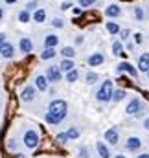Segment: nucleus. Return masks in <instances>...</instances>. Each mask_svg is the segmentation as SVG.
Returning a JSON list of instances; mask_svg holds the SVG:
<instances>
[{
	"label": "nucleus",
	"instance_id": "obj_27",
	"mask_svg": "<svg viewBox=\"0 0 149 158\" xmlns=\"http://www.w3.org/2000/svg\"><path fill=\"white\" fill-rule=\"evenodd\" d=\"M133 13H134V19H136V20H144V19H146V13H144L142 7H134Z\"/></svg>",
	"mask_w": 149,
	"mask_h": 158
},
{
	"label": "nucleus",
	"instance_id": "obj_22",
	"mask_svg": "<svg viewBox=\"0 0 149 158\" xmlns=\"http://www.w3.org/2000/svg\"><path fill=\"white\" fill-rule=\"evenodd\" d=\"M125 96H127V92H125L123 88H120V90H114V92H112V99H114V101H121Z\"/></svg>",
	"mask_w": 149,
	"mask_h": 158
},
{
	"label": "nucleus",
	"instance_id": "obj_14",
	"mask_svg": "<svg viewBox=\"0 0 149 158\" xmlns=\"http://www.w3.org/2000/svg\"><path fill=\"white\" fill-rule=\"evenodd\" d=\"M0 53H2V57H11L13 55V46L9 42H4L0 46Z\"/></svg>",
	"mask_w": 149,
	"mask_h": 158
},
{
	"label": "nucleus",
	"instance_id": "obj_2",
	"mask_svg": "<svg viewBox=\"0 0 149 158\" xmlns=\"http://www.w3.org/2000/svg\"><path fill=\"white\" fill-rule=\"evenodd\" d=\"M112 92H114V90H112V81L107 79V81L100 86V90L96 92V99L101 101V103H107V101L112 99Z\"/></svg>",
	"mask_w": 149,
	"mask_h": 158
},
{
	"label": "nucleus",
	"instance_id": "obj_28",
	"mask_svg": "<svg viewBox=\"0 0 149 158\" xmlns=\"http://www.w3.org/2000/svg\"><path fill=\"white\" fill-rule=\"evenodd\" d=\"M40 57H42V59H52V57H55V50H53V48H46Z\"/></svg>",
	"mask_w": 149,
	"mask_h": 158
},
{
	"label": "nucleus",
	"instance_id": "obj_29",
	"mask_svg": "<svg viewBox=\"0 0 149 158\" xmlns=\"http://www.w3.org/2000/svg\"><path fill=\"white\" fill-rule=\"evenodd\" d=\"M68 140H70V138H68V134H66V132H61V134H57V142H59V143H66Z\"/></svg>",
	"mask_w": 149,
	"mask_h": 158
},
{
	"label": "nucleus",
	"instance_id": "obj_6",
	"mask_svg": "<svg viewBox=\"0 0 149 158\" xmlns=\"http://www.w3.org/2000/svg\"><path fill=\"white\" fill-rule=\"evenodd\" d=\"M46 79H48L50 83H57V81H61L59 66H50V68L46 70Z\"/></svg>",
	"mask_w": 149,
	"mask_h": 158
},
{
	"label": "nucleus",
	"instance_id": "obj_10",
	"mask_svg": "<svg viewBox=\"0 0 149 158\" xmlns=\"http://www.w3.org/2000/svg\"><path fill=\"white\" fill-rule=\"evenodd\" d=\"M20 98H22V101H32L33 98H35V88L33 86H26L24 90H22V94H20Z\"/></svg>",
	"mask_w": 149,
	"mask_h": 158
},
{
	"label": "nucleus",
	"instance_id": "obj_39",
	"mask_svg": "<svg viewBox=\"0 0 149 158\" xmlns=\"http://www.w3.org/2000/svg\"><path fill=\"white\" fill-rule=\"evenodd\" d=\"M136 158H149V153H142V155H138Z\"/></svg>",
	"mask_w": 149,
	"mask_h": 158
},
{
	"label": "nucleus",
	"instance_id": "obj_42",
	"mask_svg": "<svg viewBox=\"0 0 149 158\" xmlns=\"http://www.w3.org/2000/svg\"><path fill=\"white\" fill-rule=\"evenodd\" d=\"M0 19H2V7H0Z\"/></svg>",
	"mask_w": 149,
	"mask_h": 158
},
{
	"label": "nucleus",
	"instance_id": "obj_5",
	"mask_svg": "<svg viewBox=\"0 0 149 158\" xmlns=\"http://www.w3.org/2000/svg\"><path fill=\"white\" fill-rule=\"evenodd\" d=\"M140 147H142V140H140L138 136L127 138V142H125V149H127V151H138Z\"/></svg>",
	"mask_w": 149,
	"mask_h": 158
},
{
	"label": "nucleus",
	"instance_id": "obj_31",
	"mask_svg": "<svg viewBox=\"0 0 149 158\" xmlns=\"http://www.w3.org/2000/svg\"><path fill=\"white\" fill-rule=\"evenodd\" d=\"M96 0H79V6L81 7H88V6H92Z\"/></svg>",
	"mask_w": 149,
	"mask_h": 158
},
{
	"label": "nucleus",
	"instance_id": "obj_38",
	"mask_svg": "<svg viewBox=\"0 0 149 158\" xmlns=\"http://www.w3.org/2000/svg\"><path fill=\"white\" fill-rule=\"evenodd\" d=\"M61 7H63V9H68V7H70V2H63V6H61Z\"/></svg>",
	"mask_w": 149,
	"mask_h": 158
},
{
	"label": "nucleus",
	"instance_id": "obj_25",
	"mask_svg": "<svg viewBox=\"0 0 149 158\" xmlns=\"http://www.w3.org/2000/svg\"><path fill=\"white\" fill-rule=\"evenodd\" d=\"M66 134H68L70 140H77V138H79V129H77V127H70Z\"/></svg>",
	"mask_w": 149,
	"mask_h": 158
},
{
	"label": "nucleus",
	"instance_id": "obj_19",
	"mask_svg": "<svg viewBox=\"0 0 149 158\" xmlns=\"http://www.w3.org/2000/svg\"><path fill=\"white\" fill-rule=\"evenodd\" d=\"M112 53L114 55H120V57H123L125 53H123V46H121V42L120 40H116L114 44H112Z\"/></svg>",
	"mask_w": 149,
	"mask_h": 158
},
{
	"label": "nucleus",
	"instance_id": "obj_18",
	"mask_svg": "<svg viewBox=\"0 0 149 158\" xmlns=\"http://www.w3.org/2000/svg\"><path fill=\"white\" fill-rule=\"evenodd\" d=\"M20 52H22V53H30V52H32V40L30 39H20Z\"/></svg>",
	"mask_w": 149,
	"mask_h": 158
},
{
	"label": "nucleus",
	"instance_id": "obj_32",
	"mask_svg": "<svg viewBox=\"0 0 149 158\" xmlns=\"http://www.w3.org/2000/svg\"><path fill=\"white\" fill-rule=\"evenodd\" d=\"M79 156L87 158V156H88V149H87V147H81V149H79Z\"/></svg>",
	"mask_w": 149,
	"mask_h": 158
},
{
	"label": "nucleus",
	"instance_id": "obj_34",
	"mask_svg": "<svg viewBox=\"0 0 149 158\" xmlns=\"http://www.w3.org/2000/svg\"><path fill=\"white\" fill-rule=\"evenodd\" d=\"M129 35H131V31H129V30H121V31H120V37H121V39H123V40L127 39Z\"/></svg>",
	"mask_w": 149,
	"mask_h": 158
},
{
	"label": "nucleus",
	"instance_id": "obj_24",
	"mask_svg": "<svg viewBox=\"0 0 149 158\" xmlns=\"http://www.w3.org/2000/svg\"><path fill=\"white\" fill-rule=\"evenodd\" d=\"M85 81H87L88 85H94V83L98 81V74H96V72H88V74L85 76Z\"/></svg>",
	"mask_w": 149,
	"mask_h": 158
},
{
	"label": "nucleus",
	"instance_id": "obj_13",
	"mask_svg": "<svg viewBox=\"0 0 149 158\" xmlns=\"http://www.w3.org/2000/svg\"><path fill=\"white\" fill-rule=\"evenodd\" d=\"M105 15H107V17H111V19H112V17H120V15H121V9H120L116 4H111V6L105 9Z\"/></svg>",
	"mask_w": 149,
	"mask_h": 158
},
{
	"label": "nucleus",
	"instance_id": "obj_37",
	"mask_svg": "<svg viewBox=\"0 0 149 158\" xmlns=\"http://www.w3.org/2000/svg\"><path fill=\"white\" fill-rule=\"evenodd\" d=\"M4 42H6V35H4V33H0V46H2Z\"/></svg>",
	"mask_w": 149,
	"mask_h": 158
},
{
	"label": "nucleus",
	"instance_id": "obj_21",
	"mask_svg": "<svg viewBox=\"0 0 149 158\" xmlns=\"http://www.w3.org/2000/svg\"><path fill=\"white\" fill-rule=\"evenodd\" d=\"M61 53H63V57H65V59H72V57L75 55V50L72 48V46H65Z\"/></svg>",
	"mask_w": 149,
	"mask_h": 158
},
{
	"label": "nucleus",
	"instance_id": "obj_40",
	"mask_svg": "<svg viewBox=\"0 0 149 158\" xmlns=\"http://www.w3.org/2000/svg\"><path fill=\"white\" fill-rule=\"evenodd\" d=\"M144 127H146V129H149V118L144 119Z\"/></svg>",
	"mask_w": 149,
	"mask_h": 158
},
{
	"label": "nucleus",
	"instance_id": "obj_26",
	"mask_svg": "<svg viewBox=\"0 0 149 158\" xmlns=\"http://www.w3.org/2000/svg\"><path fill=\"white\" fill-rule=\"evenodd\" d=\"M77 79H79V72H77V70H72V72H68V74H66V81H68V83H74V81H77Z\"/></svg>",
	"mask_w": 149,
	"mask_h": 158
},
{
	"label": "nucleus",
	"instance_id": "obj_17",
	"mask_svg": "<svg viewBox=\"0 0 149 158\" xmlns=\"http://www.w3.org/2000/svg\"><path fill=\"white\" fill-rule=\"evenodd\" d=\"M107 31H109L111 35H116V33H120V31H121V30H120V24H118V22H114V20L107 22Z\"/></svg>",
	"mask_w": 149,
	"mask_h": 158
},
{
	"label": "nucleus",
	"instance_id": "obj_4",
	"mask_svg": "<svg viewBox=\"0 0 149 158\" xmlns=\"http://www.w3.org/2000/svg\"><path fill=\"white\" fill-rule=\"evenodd\" d=\"M140 110H142V101H140L138 98L131 99V101H129V105H127V109H125V112H127L129 116H134V114H138Z\"/></svg>",
	"mask_w": 149,
	"mask_h": 158
},
{
	"label": "nucleus",
	"instance_id": "obj_9",
	"mask_svg": "<svg viewBox=\"0 0 149 158\" xmlns=\"http://www.w3.org/2000/svg\"><path fill=\"white\" fill-rule=\"evenodd\" d=\"M138 70L140 72H149V53H142L138 57Z\"/></svg>",
	"mask_w": 149,
	"mask_h": 158
},
{
	"label": "nucleus",
	"instance_id": "obj_35",
	"mask_svg": "<svg viewBox=\"0 0 149 158\" xmlns=\"http://www.w3.org/2000/svg\"><path fill=\"white\" fill-rule=\"evenodd\" d=\"M134 42H136V44L142 42V33H134Z\"/></svg>",
	"mask_w": 149,
	"mask_h": 158
},
{
	"label": "nucleus",
	"instance_id": "obj_8",
	"mask_svg": "<svg viewBox=\"0 0 149 158\" xmlns=\"http://www.w3.org/2000/svg\"><path fill=\"white\" fill-rule=\"evenodd\" d=\"M105 140L111 143V145H116L118 142H120V134H118V129H109V131H105Z\"/></svg>",
	"mask_w": 149,
	"mask_h": 158
},
{
	"label": "nucleus",
	"instance_id": "obj_36",
	"mask_svg": "<svg viewBox=\"0 0 149 158\" xmlns=\"http://www.w3.org/2000/svg\"><path fill=\"white\" fill-rule=\"evenodd\" d=\"M7 147H9V149H17V142H15V140H9Z\"/></svg>",
	"mask_w": 149,
	"mask_h": 158
},
{
	"label": "nucleus",
	"instance_id": "obj_12",
	"mask_svg": "<svg viewBox=\"0 0 149 158\" xmlns=\"http://www.w3.org/2000/svg\"><path fill=\"white\" fill-rule=\"evenodd\" d=\"M103 61H105V57L101 53H92L88 57V64L90 66H100V64H103Z\"/></svg>",
	"mask_w": 149,
	"mask_h": 158
},
{
	"label": "nucleus",
	"instance_id": "obj_3",
	"mask_svg": "<svg viewBox=\"0 0 149 158\" xmlns=\"http://www.w3.org/2000/svg\"><path fill=\"white\" fill-rule=\"evenodd\" d=\"M24 145L28 147V149H35L39 143V134L37 131H33V129H30V131H26V134H24Z\"/></svg>",
	"mask_w": 149,
	"mask_h": 158
},
{
	"label": "nucleus",
	"instance_id": "obj_43",
	"mask_svg": "<svg viewBox=\"0 0 149 158\" xmlns=\"http://www.w3.org/2000/svg\"><path fill=\"white\" fill-rule=\"evenodd\" d=\"M147 77H149V72H147Z\"/></svg>",
	"mask_w": 149,
	"mask_h": 158
},
{
	"label": "nucleus",
	"instance_id": "obj_1",
	"mask_svg": "<svg viewBox=\"0 0 149 158\" xmlns=\"http://www.w3.org/2000/svg\"><path fill=\"white\" fill-rule=\"evenodd\" d=\"M66 109H68L66 101H63V99H53V101L50 103V107H48L46 121L52 123V125H57L61 119L66 116Z\"/></svg>",
	"mask_w": 149,
	"mask_h": 158
},
{
	"label": "nucleus",
	"instance_id": "obj_7",
	"mask_svg": "<svg viewBox=\"0 0 149 158\" xmlns=\"http://www.w3.org/2000/svg\"><path fill=\"white\" fill-rule=\"evenodd\" d=\"M118 72H127V74H129V76H133V77H136V76H138L136 68H134L131 63H127V61H123V63H120V64H118Z\"/></svg>",
	"mask_w": 149,
	"mask_h": 158
},
{
	"label": "nucleus",
	"instance_id": "obj_20",
	"mask_svg": "<svg viewBox=\"0 0 149 158\" xmlns=\"http://www.w3.org/2000/svg\"><path fill=\"white\" fill-rule=\"evenodd\" d=\"M57 42H59L57 35H46V39H44V44H46V48H53Z\"/></svg>",
	"mask_w": 149,
	"mask_h": 158
},
{
	"label": "nucleus",
	"instance_id": "obj_16",
	"mask_svg": "<svg viewBox=\"0 0 149 158\" xmlns=\"http://www.w3.org/2000/svg\"><path fill=\"white\" fill-rule=\"evenodd\" d=\"M35 85H37L39 90H46V88H48V79H46V76H37Z\"/></svg>",
	"mask_w": 149,
	"mask_h": 158
},
{
	"label": "nucleus",
	"instance_id": "obj_33",
	"mask_svg": "<svg viewBox=\"0 0 149 158\" xmlns=\"http://www.w3.org/2000/svg\"><path fill=\"white\" fill-rule=\"evenodd\" d=\"M52 26L61 28V26H63V20H61V19H53V20H52Z\"/></svg>",
	"mask_w": 149,
	"mask_h": 158
},
{
	"label": "nucleus",
	"instance_id": "obj_30",
	"mask_svg": "<svg viewBox=\"0 0 149 158\" xmlns=\"http://www.w3.org/2000/svg\"><path fill=\"white\" fill-rule=\"evenodd\" d=\"M19 19H20V22H28V20H30V13H28V11H20Z\"/></svg>",
	"mask_w": 149,
	"mask_h": 158
},
{
	"label": "nucleus",
	"instance_id": "obj_41",
	"mask_svg": "<svg viewBox=\"0 0 149 158\" xmlns=\"http://www.w3.org/2000/svg\"><path fill=\"white\" fill-rule=\"evenodd\" d=\"M114 158H125V156H123V155H116Z\"/></svg>",
	"mask_w": 149,
	"mask_h": 158
},
{
	"label": "nucleus",
	"instance_id": "obj_11",
	"mask_svg": "<svg viewBox=\"0 0 149 158\" xmlns=\"http://www.w3.org/2000/svg\"><path fill=\"white\" fill-rule=\"evenodd\" d=\"M96 149H98V155L101 158H111V151H109V147L103 142H98L96 143Z\"/></svg>",
	"mask_w": 149,
	"mask_h": 158
},
{
	"label": "nucleus",
	"instance_id": "obj_15",
	"mask_svg": "<svg viewBox=\"0 0 149 158\" xmlns=\"http://www.w3.org/2000/svg\"><path fill=\"white\" fill-rule=\"evenodd\" d=\"M61 70H65V72H72L75 68V64H74V61L72 59H63V63H61V66H59Z\"/></svg>",
	"mask_w": 149,
	"mask_h": 158
},
{
	"label": "nucleus",
	"instance_id": "obj_23",
	"mask_svg": "<svg viewBox=\"0 0 149 158\" xmlns=\"http://www.w3.org/2000/svg\"><path fill=\"white\" fill-rule=\"evenodd\" d=\"M46 19V13H44V9H37L35 13H33V20L35 22H42Z\"/></svg>",
	"mask_w": 149,
	"mask_h": 158
}]
</instances>
